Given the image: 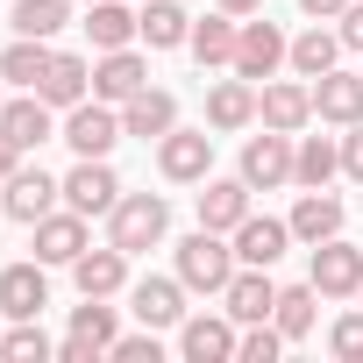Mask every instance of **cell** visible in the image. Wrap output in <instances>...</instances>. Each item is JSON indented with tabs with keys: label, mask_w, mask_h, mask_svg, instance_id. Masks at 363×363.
<instances>
[{
	"label": "cell",
	"mask_w": 363,
	"mask_h": 363,
	"mask_svg": "<svg viewBox=\"0 0 363 363\" xmlns=\"http://www.w3.org/2000/svg\"><path fill=\"white\" fill-rule=\"evenodd\" d=\"M164 228H171V200H164V193H121V200H114V214H107V242H114L121 257L157 250V242H164Z\"/></svg>",
	"instance_id": "1"
},
{
	"label": "cell",
	"mask_w": 363,
	"mask_h": 363,
	"mask_svg": "<svg viewBox=\"0 0 363 363\" xmlns=\"http://www.w3.org/2000/svg\"><path fill=\"white\" fill-rule=\"evenodd\" d=\"M178 278H186V292H228L235 250L221 242V228H200V235L178 242Z\"/></svg>",
	"instance_id": "2"
},
{
	"label": "cell",
	"mask_w": 363,
	"mask_h": 363,
	"mask_svg": "<svg viewBox=\"0 0 363 363\" xmlns=\"http://www.w3.org/2000/svg\"><path fill=\"white\" fill-rule=\"evenodd\" d=\"M157 171L171 178V186H207V171H214V135L207 128H171L157 143Z\"/></svg>",
	"instance_id": "3"
},
{
	"label": "cell",
	"mask_w": 363,
	"mask_h": 363,
	"mask_svg": "<svg viewBox=\"0 0 363 363\" xmlns=\"http://www.w3.org/2000/svg\"><path fill=\"white\" fill-rule=\"evenodd\" d=\"M57 200H65V186H57L43 164H36V171L22 164L8 186H0V214H8V221H22V228H36L43 214H57Z\"/></svg>",
	"instance_id": "4"
},
{
	"label": "cell",
	"mask_w": 363,
	"mask_h": 363,
	"mask_svg": "<svg viewBox=\"0 0 363 363\" xmlns=\"http://www.w3.org/2000/svg\"><path fill=\"white\" fill-rule=\"evenodd\" d=\"M292 57V43H285V29L278 22H242V36H235V79H250V86H264V79H278V65Z\"/></svg>",
	"instance_id": "5"
},
{
	"label": "cell",
	"mask_w": 363,
	"mask_h": 363,
	"mask_svg": "<svg viewBox=\"0 0 363 363\" xmlns=\"http://www.w3.org/2000/svg\"><path fill=\"white\" fill-rule=\"evenodd\" d=\"M313 292L320 299H356L363 292V250L356 242H342V235H328V242H313Z\"/></svg>",
	"instance_id": "6"
},
{
	"label": "cell",
	"mask_w": 363,
	"mask_h": 363,
	"mask_svg": "<svg viewBox=\"0 0 363 363\" xmlns=\"http://www.w3.org/2000/svg\"><path fill=\"white\" fill-rule=\"evenodd\" d=\"M292 135L285 128H264V135H250L242 143V178H250V193H278V186H292Z\"/></svg>",
	"instance_id": "7"
},
{
	"label": "cell",
	"mask_w": 363,
	"mask_h": 363,
	"mask_svg": "<svg viewBox=\"0 0 363 363\" xmlns=\"http://www.w3.org/2000/svg\"><path fill=\"white\" fill-rule=\"evenodd\" d=\"M79 157H107L128 128H121V114L107 107V100H79V107H65V128H57Z\"/></svg>",
	"instance_id": "8"
},
{
	"label": "cell",
	"mask_w": 363,
	"mask_h": 363,
	"mask_svg": "<svg viewBox=\"0 0 363 363\" xmlns=\"http://www.w3.org/2000/svg\"><path fill=\"white\" fill-rule=\"evenodd\" d=\"M235 320L228 313H186V320H178V356H186V363H228L235 356Z\"/></svg>",
	"instance_id": "9"
},
{
	"label": "cell",
	"mask_w": 363,
	"mask_h": 363,
	"mask_svg": "<svg viewBox=\"0 0 363 363\" xmlns=\"http://www.w3.org/2000/svg\"><path fill=\"white\" fill-rule=\"evenodd\" d=\"M114 200H121V178L107 171V157H79L65 178V207H79L93 221V214H114Z\"/></svg>",
	"instance_id": "10"
},
{
	"label": "cell",
	"mask_w": 363,
	"mask_h": 363,
	"mask_svg": "<svg viewBox=\"0 0 363 363\" xmlns=\"http://www.w3.org/2000/svg\"><path fill=\"white\" fill-rule=\"evenodd\" d=\"M114 349V306L107 299H86V306H72V335H65V363H93V356H107Z\"/></svg>",
	"instance_id": "11"
},
{
	"label": "cell",
	"mask_w": 363,
	"mask_h": 363,
	"mask_svg": "<svg viewBox=\"0 0 363 363\" xmlns=\"http://www.w3.org/2000/svg\"><path fill=\"white\" fill-rule=\"evenodd\" d=\"M0 135H8L15 150H43V143L57 135V107H50L43 93H22V100L0 107Z\"/></svg>",
	"instance_id": "12"
},
{
	"label": "cell",
	"mask_w": 363,
	"mask_h": 363,
	"mask_svg": "<svg viewBox=\"0 0 363 363\" xmlns=\"http://www.w3.org/2000/svg\"><path fill=\"white\" fill-rule=\"evenodd\" d=\"M43 306H50L43 257H36V264H8V271H0V313H8V320H36Z\"/></svg>",
	"instance_id": "13"
},
{
	"label": "cell",
	"mask_w": 363,
	"mask_h": 363,
	"mask_svg": "<svg viewBox=\"0 0 363 363\" xmlns=\"http://www.w3.org/2000/svg\"><path fill=\"white\" fill-rule=\"evenodd\" d=\"M143 86H150V65H143L135 50H107V57L93 65V100H107V107H128Z\"/></svg>",
	"instance_id": "14"
},
{
	"label": "cell",
	"mask_w": 363,
	"mask_h": 363,
	"mask_svg": "<svg viewBox=\"0 0 363 363\" xmlns=\"http://www.w3.org/2000/svg\"><path fill=\"white\" fill-rule=\"evenodd\" d=\"M257 114H264V128H285V135H299V128L313 121V86L264 79V93H257Z\"/></svg>",
	"instance_id": "15"
},
{
	"label": "cell",
	"mask_w": 363,
	"mask_h": 363,
	"mask_svg": "<svg viewBox=\"0 0 363 363\" xmlns=\"http://www.w3.org/2000/svg\"><path fill=\"white\" fill-rule=\"evenodd\" d=\"M221 306H228V320H235V328H257V320H271V306H278V285H271L257 264H242V271L228 278Z\"/></svg>",
	"instance_id": "16"
},
{
	"label": "cell",
	"mask_w": 363,
	"mask_h": 363,
	"mask_svg": "<svg viewBox=\"0 0 363 363\" xmlns=\"http://www.w3.org/2000/svg\"><path fill=\"white\" fill-rule=\"evenodd\" d=\"M313 114L335 121V128H356L363 121V72H320L313 79Z\"/></svg>",
	"instance_id": "17"
},
{
	"label": "cell",
	"mask_w": 363,
	"mask_h": 363,
	"mask_svg": "<svg viewBox=\"0 0 363 363\" xmlns=\"http://www.w3.org/2000/svg\"><path fill=\"white\" fill-rule=\"evenodd\" d=\"M250 221V178L235 171V178H207V193H200V228H221V235H235Z\"/></svg>",
	"instance_id": "18"
},
{
	"label": "cell",
	"mask_w": 363,
	"mask_h": 363,
	"mask_svg": "<svg viewBox=\"0 0 363 363\" xmlns=\"http://www.w3.org/2000/svg\"><path fill=\"white\" fill-rule=\"evenodd\" d=\"M285 250H292V221L250 214V221L235 228V264H257V271H271V264H278Z\"/></svg>",
	"instance_id": "19"
},
{
	"label": "cell",
	"mask_w": 363,
	"mask_h": 363,
	"mask_svg": "<svg viewBox=\"0 0 363 363\" xmlns=\"http://www.w3.org/2000/svg\"><path fill=\"white\" fill-rule=\"evenodd\" d=\"M36 93L50 107H79V100H93V65L72 57V50H50V72L36 79Z\"/></svg>",
	"instance_id": "20"
},
{
	"label": "cell",
	"mask_w": 363,
	"mask_h": 363,
	"mask_svg": "<svg viewBox=\"0 0 363 363\" xmlns=\"http://www.w3.org/2000/svg\"><path fill=\"white\" fill-rule=\"evenodd\" d=\"M121 128H128V135H143V143H164V135L178 128V100H171L164 86H143V93L121 107Z\"/></svg>",
	"instance_id": "21"
},
{
	"label": "cell",
	"mask_w": 363,
	"mask_h": 363,
	"mask_svg": "<svg viewBox=\"0 0 363 363\" xmlns=\"http://www.w3.org/2000/svg\"><path fill=\"white\" fill-rule=\"evenodd\" d=\"M128 299H135L143 328H178V320H186V278H143Z\"/></svg>",
	"instance_id": "22"
},
{
	"label": "cell",
	"mask_w": 363,
	"mask_h": 363,
	"mask_svg": "<svg viewBox=\"0 0 363 363\" xmlns=\"http://www.w3.org/2000/svg\"><path fill=\"white\" fill-rule=\"evenodd\" d=\"M79 250H86V214H79V207L36 221V257H43V264H79Z\"/></svg>",
	"instance_id": "23"
},
{
	"label": "cell",
	"mask_w": 363,
	"mask_h": 363,
	"mask_svg": "<svg viewBox=\"0 0 363 363\" xmlns=\"http://www.w3.org/2000/svg\"><path fill=\"white\" fill-rule=\"evenodd\" d=\"M72 278H79V292H86V299H114V292L128 285V257H121L114 242H107V250H79Z\"/></svg>",
	"instance_id": "24"
},
{
	"label": "cell",
	"mask_w": 363,
	"mask_h": 363,
	"mask_svg": "<svg viewBox=\"0 0 363 363\" xmlns=\"http://www.w3.org/2000/svg\"><path fill=\"white\" fill-rule=\"evenodd\" d=\"M250 121H257V86H250V79H221V86L207 93V128L235 135V128H250Z\"/></svg>",
	"instance_id": "25"
},
{
	"label": "cell",
	"mask_w": 363,
	"mask_h": 363,
	"mask_svg": "<svg viewBox=\"0 0 363 363\" xmlns=\"http://www.w3.org/2000/svg\"><path fill=\"white\" fill-rule=\"evenodd\" d=\"M328 235H342V200L320 186V193H299V207H292V242H328Z\"/></svg>",
	"instance_id": "26"
},
{
	"label": "cell",
	"mask_w": 363,
	"mask_h": 363,
	"mask_svg": "<svg viewBox=\"0 0 363 363\" xmlns=\"http://www.w3.org/2000/svg\"><path fill=\"white\" fill-rule=\"evenodd\" d=\"M86 36H93V50H128L143 36V15H128L121 0H93L86 8Z\"/></svg>",
	"instance_id": "27"
},
{
	"label": "cell",
	"mask_w": 363,
	"mask_h": 363,
	"mask_svg": "<svg viewBox=\"0 0 363 363\" xmlns=\"http://www.w3.org/2000/svg\"><path fill=\"white\" fill-rule=\"evenodd\" d=\"M43 72H50V43H43V36H15L8 50H0V79L22 86V93H36Z\"/></svg>",
	"instance_id": "28"
},
{
	"label": "cell",
	"mask_w": 363,
	"mask_h": 363,
	"mask_svg": "<svg viewBox=\"0 0 363 363\" xmlns=\"http://www.w3.org/2000/svg\"><path fill=\"white\" fill-rule=\"evenodd\" d=\"M335 171H342V143H328V135H299V150H292V178H299V186L320 193Z\"/></svg>",
	"instance_id": "29"
},
{
	"label": "cell",
	"mask_w": 363,
	"mask_h": 363,
	"mask_svg": "<svg viewBox=\"0 0 363 363\" xmlns=\"http://www.w3.org/2000/svg\"><path fill=\"white\" fill-rule=\"evenodd\" d=\"M313 306H320L313 278H306V285H285V292H278V306H271V328H278L285 342H306V335H313Z\"/></svg>",
	"instance_id": "30"
},
{
	"label": "cell",
	"mask_w": 363,
	"mask_h": 363,
	"mask_svg": "<svg viewBox=\"0 0 363 363\" xmlns=\"http://www.w3.org/2000/svg\"><path fill=\"white\" fill-rule=\"evenodd\" d=\"M143 43H150V50H178V43H193V15L178 8V0H150V8H143Z\"/></svg>",
	"instance_id": "31"
},
{
	"label": "cell",
	"mask_w": 363,
	"mask_h": 363,
	"mask_svg": "<svg viewBox=\"0 0 363 363\" xmlns=\"http://www.w3.org/2000/svg\"><path fill=\"white\" fill-rule=\"evenodd\" d=\"M235 36H242V15H207V22H193V57L200 65H235Z\"/></svg>",
	"instance_id": "32"
},
{
	"label": "cell",
	"mask_w": 363,
	"mask_h": 363,
	"mask_svg": "<svg viewBox=\"0 0 363 363\" xmlns=\"http://www.w3.org/2000/svg\"><path fill=\"white\" fill-rule=\"evenodd\" d=\"M335 57H342V29H306V36H292V72L299 79H320V72H335Z\"/></svg>",
	"instance_id": "33"
},
{
	"label": "cell",
	"mask_w": 363,
	"mask_h": 363,
	"mask_svg": "<svg viewBox=\"0 0 363 363\" xmlns=\"http://www.w3.org/2000/svg\"><path fill=\"white\" fill-rule=\"evenodd\" d=\"M72 22V8H65V0H15V36H57Z\"/></svg>",
	"instance_id": "34"
},
{
	"label": "cell",
	"mask_w": 363,
	"mask_h": 363,
	"mask_svg": "<svg viewBox=\"0 0 363 363\" xmlns=\"http://www.w3.org/2000/svg\"><path fill=\"white\" fill-rule=\"evenodd\" d=\"M0 356H8V363H43V356H50V335H43L36 320H15L8 335H0Z\"/></svg>",
	"instance_id": "35"
},
{
	"label": "cell",
	"mask_w": 363,
	"mask_h": 363,
	"mask_svg": "<svg viewBox=\"0 0 363 363\" xmlns=\"http://www.w3.org/2000/svg\"><path fill=\"white\" fill-rule=\"evenodd\" d=\"M278 349H285V335H278L271 320L242 328V342H235V356H242V363H278Z\"/></svg>",
	"instance_id": "36"
},
{
	"label": "cell",
	"mask_w": 363,
	"mask_h": 363,
	"mask_svg": "<svg viewBox=\"0 0 363 363\" xmlns=\"http://www.w3.org/2000/svg\"><path fill=\"white\" fill-rule=\"evenodd\" d=\"M328 349H335L342 363H363V313H342V320L328 328Z\"/></svg>",
	"instance_id": "37"
},
{
	"label": "cell",
	"mask_w": 363,
	"mask_h": 363,
	"mask_svg": "<svg viewBox=\"0 0 363 363\" xmlns=\"http://www.w3.org/2000/svg\"><path fill=\"white\" fill-rule=\"evenodd\" d=\"M107 356H121V363H157L164 349H157V328H143V335H114Z\"/></svg>",
	"instance_id": "38"
},
{
	"label": "cell",
	"mask_w": 363,
	"mask_h": 363,
	"mask_svg": "<svg viewBox=\"0 0 363 363\" xmlns=\"http://www.w3.org/2000/svg\"><path fill=\"white\" fill-rule=\"evenodd\" d=\"M335 29H342V50H363V0H349L335 15Z\"/></svg>",
	"instance_id": "39"
},
{
	"label": "cell",
	"mask_w": 363,
	"mask_h": 363,
	"mask_svg": "<svg viewBox=\"0 0 363 363\" xmlns=\"http://www.w3.org/2000/svg\"><path fill=\"white\" fill-rule=\"evenodd\" d=\"M342 171L363 186V121H356V128H349V143H342Z\"/></svg>",
	"instance_id": "40"
},
{
	"label": "cell",
	"mask_w": 363,
	"mask_h": 363,
	"mask_svg": "<svg viewBox=\"0 0 363 363\" xmlns=\"http://www.w3.org/2000/svg\"><path fill=\"white\" fill-rule=\"evenodd\" d=\"M15 171H22V150H15L8 135H0V186H8V178H15Z\"/></svg>",
	"instance_id": "41"
},
{
	"label": "cell",
	"mask_w": 363,
	"mask_h": 363,
	"mask_svg": "<svg viewBox=\"0 0 363 363\" xmlns=\"http://www.w3.org/2000/svg\"><path fill=\"white\" fill-rule=\"evenodd\" d=\"M299 8H306V15H320V22H328V15H342V8H349V0H299Z\"/></svg>",
	"instance_id": "42"
},
{
	"label": "cell",
	"mask_w": 363,
	"mask_h": 363,
	"mask_svg": "<svg viewBox=\"0 0 363 363\" xmlns=\"http://www.w3.org/2000/svg\"><path fill=\"white\" fill-rule=\"evenodd\" d=\"M264 0H221V15H257Z\"/></svg>",
	"instance_id": "43"
},
{
	"label": "cell",
	"mask_w": 363,
	"mask_h": 363,
	"mask_svg": "<svg viewBox=\"0 0 363 363\" xmlns=\"http://www.w3.org/2000/svg\"><path fill=\"white\" fill-rule=\"evenodd\" d=\"M86 8H93V0H86Z\"/></svg>",
	"instance_id": "44"
},
{
	"label": "cell",
	"mask_w": 363,
	"mask_h": 363,
	"mask_svg": "<svg viewBox=\"0 0 363 363\" xmlns=\"http://www.w3.org/2000/svg\"><path fill=\"white\" fill-rule=\"evenodd\" d=\"M0 107H8V100H0Z\"/></svg>",
	"instance_id": "45"
}]
</instances>
